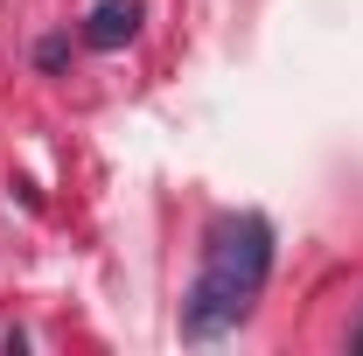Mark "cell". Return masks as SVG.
Instances as JSON below:
<instances>
[{
  "mask_svg": "<svg viewBox=\"0 0 363 356\" xmlns=\"http://www.w3.org/2000/svg\"><path fill=\"white\" fill-rule=\"evenodd\" d=\"M266 272H272V223L259 217V210L224 217L210 230L203 266H196V287H189V301H182V335L210 343V335L238 328V321L252 314V301L266 294Z\"/></svg>",
  "mask_w": 363,
  "mask_h": 356,
  "instance_id": "obj_1",
  "label": "cell"
},
{
  "mask_svg": "<svg viewBox=\"0 0 363 356\" xmlns=\"http://www.w3.org/2000/svg\"><path fill=\"white\" fill-rule=\"evenodd\" d=\"M133 35H140V0H98L91 7V21H84L91 49H119V43H133Z\"/></svg>",
  "mask_w": 363,
  "mask_h": 356,
  "instance_id": "obj_2",
  "label": "cell"
},
{
  "mask_svg": "<svg viewBox=\"0 0 363 356\" xmlns=\"http://www.w3.org/2000/svg\"><path fill=\"white\" fill-rule=\"evenodd\" d=\"M357 350H363V335H357Z\"/></svg>",
  "mask_w": 363,
  "mask_h": 356,
  "instance_id": "obj_3",
  "label": "cell"
}]
</instances>
